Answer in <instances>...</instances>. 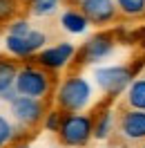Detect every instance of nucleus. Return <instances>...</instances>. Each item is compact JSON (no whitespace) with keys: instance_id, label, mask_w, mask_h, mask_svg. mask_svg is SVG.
Returning a JSON list of instances; mask_svg holds the SVG:
<instances>
[{"instance_id":"39448f33","label":"nucleus","mask_w":145,"mask_h":148,"mask_svg":"<svg viewBox=\"0 0 145 148\" xmlns=\"http://www.w3.org/2000/svg\"><path fill=\"white\" fill-rule=\"evenodd\" d=\"M11 106V117L14 121L22 126V128H34L40 119L45 117V106L40 99H31V97H18Z\"/></svg>"},{"instance_id":"a211bd4d","label":"nucleus","mask_w":145,"mask_h":148,"mask_svg":"<svg viewBox=\"0 0 145 148\" xmlns=\"http://www.w3.org/2000/svg\"><path fill=\"white\" fill-rule=\"evenodd\" d=\"M56 7H58V0H36V2H31V11H34L36 16L51 14Z\"/></svg>"},{"instance_id":"f257e3e1","label":"nucleus","mask_w":145,"mask_h":148,"mask_svg":"<svg viewBox=\"0 0 145 148\" xmlns=\"http://www.w3.org/2000/svg\"><path fill=\"white\" fill-rule=\"evenodd\" d=\"M91 99V85L83 76H67L58 92H56V103L63 112H81Z\"/></svg>"},{"instance_id":"0eeeda50","label":"nucleus","mask_w":145,"mask_h":148,"mask_svg":"<svg viewBox=\"0 0 145 148\" xmlns=\"http://www.w3.org/2000/svg\"><path fill=\"white\" fill-rule=\"evenodd\" d=\"M81 11L85 14V18L94 23V25H105V23H112L116 18V2L114 0H83Z\"/></svg>"},{"instance_id":"423d86ee","label":"nucleus","mask_w":145,"mask_h":148,"mask_svg":"<svg viewBox=\"0 0 145 148\" xmlns=\"http://www.w3.org/2000/svg\"><path fill=\"white\" fill-rule=\"evenodd\" d=\"M7 49H9L14 56H18V58H27L31 56L34 52L38 49H43V45L47 43V36L43 32H36V29H31L27 36H9L7 34Z\"/></svg>"},{"instance_id":"5701e85b","label":"nucleus","mask_w":145,"mask_h":148,"mask_svg":"<svg viewBox=\"0 0 145 148\" xmlns=\"http://www.w3.org/2000/svg\"><path fill=\"white\" fill-rule=\"evenodd\" d=\"M141 148H145V144H143V146H141Z\"/></svg>"},{"instance_id":"dca6fc26","label":"nucleus","mask_w":145,"mask_h":148,"mask_svg":"<svg viewBox=\"0 0 145 148\" xmlns=\"http://www.w3.org/2000/svg\"><path fill=\"white\" fill-rule=\"evenodd\" d=\"M16 137H18V128H16L5 114H0V148L9 146Z\"/></svg>"},{"instance_id":"9b49d317","label":"nucleus","mask_w":145,"mask_h":148,"mask_svg":"<svg viewBox=\"0 0 145 148\" xmlns=\"http://www.w3.org/2000/svg\"><path fill=\"white\" fill-rule=\"evenodd\" d=\"M60 25H63L69 34H83L85 29H87V25H89V20L85 18V14L78 9H67L60 16Z\"/></svg>"},{"instance_id":"1a4fd4ad","label":"nucleus","mask_w":145,"mask_h":148,"mask_svg":"<svg viewBox=\"0 0 145 148\" xmlns=\"http://www.w3.org/2000/svg\"><path fill=\"white\" fill-rule=\"evenodd\" d=\"M114 49V40L109 34H96L91 36L81 49V56H83V63H96V61H103L105 56L112 54Z\"/></svg>"},{"instance_id":"f03ea898","label":"nucleus","mask_w":145,"mask_h":148,"mask_svg":"<svg viewBox=\"0 0 145 148\" xmlns=\"http://www.w3.org/2000/svg\"><path fill=\"white\" fill-rule=\"evenodd\" d=\"M16 92L20 97H31V99H43L51 92V76L45 67L36 65H25L18 70L16 76Z\"/></svg>"},{"instance_id":"6ab92c4d","label":"nucleus","mask_w":145,"mask_h":148,"mask_svg":"<svg viewBox=\"0 0 145 148\" xmlns=\"http://www.w3.org/2000/svg\"><path fill=\"white\" fill-rule=\"evenodd\" d=\"M16 9H18L16 0H0V23L11 20L16 16Z\"/></svg>"},{"instance_id":"9d476101","label":"nucleus","mask_w":145,"mask_h":148,"mask_svg":"<svg viewBox=\"0 0 145 148\" xmlns=\"http://www.w3.org/2000/svg\"><path fill=\"white\" fill-rule=\"evenodd\" d=\"M121 135L129 141L145 139V112L143 110H127L121 117Z\"/></svg>"},{"instance_id":"412c9836","label":"nucleus","mask_w":145,"mask_h":148,"mask_svg":"<svg viewBox=\"0 0 145 148\" xmlns=\"http://www.w3.org/2000/svg\"><path fill=\"white\" fill-rule=\"evenodd\" d=\"M67 2H72V5H78V7L83 5V0H67Z\"/></svg>"},{"instance_id":"20e7f679","label":"nucleus","mask_w":145,"mask_h":148,"mask_svg":"<svg viewBox=\"0 0 145 148\" xmlns=\"http://www.w3.org/2000/svg\"><path fill=\"white\" fill-rule=\"evenodd\" d=\"M96 83L107 94H118L132 85V70L125 65H109L96 70Z\"/></svg>"},{"instance_id":"4468645a","label":"nucleus","mask_w":145,"mask_h":148,"mask_svg":"<svg viewBox=\"0 0 145 148\" xmlns=\"http://www.w3.org/2000/svg\"><path fill=\"white\" fill-rule=\"evenodd\" d=\"M118 11L127 18H141L145 16V0H114Z\"/></svg>"},{"instance_id":"6e6552de","label":"nucleus","mask_w":145,"mask_h":148,"mask_svg":"<svg viewBox=\"0 0 145 148\" xmlns=\"http://www.w3.org/2000/svg\"><path fill=\"white\" fill-rule=\"evenodd\" d=\"M76 54V47L72 43H58L54 47H47L38 54V63L45 70H60L72 61V56Z\"/></svg>"},{"instance_id":"ddd939ff","label":"nucleus","mask_w":145,"mask_h":148,"mask_svg":"<svg viewBox=\"0 0 145 148\" xmlns=\"http://www.w3.org/2000/svg\"><path fill=\"white\" fill-rule=\"evenodd\" d=\"M18 70L16 65L7 61V58H0V94L11 90L14 85H16V76H18Z\"/></svg>"},{"instance_id":"4be33fe9","label":"nucleus","mask_w":145,"mask_h":148,"mask_svg":"<svg viewBox=\"0 0 145 148\" xmlns=\"http://www.w3.org/2000/svg\"><path fill=\"white\" fill-rule=\"evenodd\" d=\"M14 148H29V146H25V144H20V146H14Z\"/></svg>"},{"instance_id":"7ed1b4c3","label":"nucleus","mask_w":145,"mask_h":148,"mask_svg":"<svg viewBox=\"0 0 145 148\" xmlns=\"http://www.w3.org/2000/svg\"><path fill=\"white\" fill-rule=\"evenodd\" d=\"M58 137L65 146H85L91 137H94V119L87 114H78V112H67L63 119V126L58 130Z\"/></svg>"},{"instance_id":"f3484780","label":"nucleus","mask_w":145,"mask_h":148,"mask_svg":"<svg viewBox=\"0 0 145 148\" xmlns=\"http://www.w3.org/2000/svg\"><path fill=\"white\" fill-rule=\"evenodd\" d=\"M63 119H65V114L60 110L49 112V114H45V128L49 130V132H58L60 126H63Z\"/></svg>"},{"instance_id":"2eb2a0df","label":"nucleus","mask_w":145,"mask_h":148,"mask_svg":"<svg viewBox=\"0 0 145 148\" xmlns=\"http://www.w3.org/2000/svg\"><path fill=\"white\" fill-rule=\"evenodd\" d=\"M109 130H112V112L109 110H103L94 119V137L96 139H105L109 135Z\"/></svg>"},{"instance_id":"f8f14e48","label":"nucleus","mask_w":145,"mask_h":148,"mask_svg":"<svg viewBox=\"0 0 145 148\" xmlns=\"http://www.w3.org/2000/svg\"><path fill=\"white\" fill-rule=\"evenodd\" d=\"M127 103L132 110H143L145 112V79L132 81L127 88Z\"/></svg>"},{"instance_id":"aec40b11","label":"nucleus","mask_w":145,"mask_h":148,"mask_svg":"<svg viewBox=\"0 0 145 148\" xmlns=\"http://www.w3.org/2000/svg\"><path fill=\"white\" fill-rule=\"evenodd\" d=\"M31 27H29L27 20H14L9 25V36H27Z\"/></svg>"}]
</instances>
